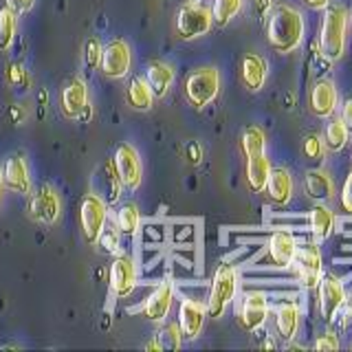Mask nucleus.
<instances>
[{"instance_id": "nucleus-1", "label": "nucleus", "mask_w": 352, "mask_h": 352, "mask_svg": "<svg viewBox=\"0 0 352 352\" xmlns=\"http://www.w3.org/2000/svg\"><path fill=\"white\" fill-rule=\"evenodd\" d=\"M304 36V20L297 9L289 5H275L267 16V40L273 51L291 53L300 47Z\"/></svg>"}, {"instance_id": "nucleus-2", "label": "nucleus", "mask_w": 352, "mask_h": 352, "mask_svg": "<svg viewBox=\"0 0 352 352\" xmlns=\"http://www.w3.org/2000/svg\"><path fill=\"white\" fill-rule=\"evenodd\" d=\"M346 25H348V11L341 5L326 7V16L322 22V33H319V53L326 60L335 62L344 55L346 49Z\"/></svg>"}, {"instance_id": "nucleus-3", "label": "nucleus", "mask_w": 352, "mask_h": 352, "mask_svg": "<svg viewBox=\"0 0 352 352\" xmlns=\"http://www.w3.org/2000/svg\"><path fill=\"white\" fill-rule=\"evenodd\" d=\"M220 91V75L214 66L196 69L185 82V97L194 108H205L212 104Z\"/></svg>"}, {"instance_id": "nucleus-4", "label": "nucleus", "mask_w": 352, "mask_h": 352, "mask_svg": "<svg viewBox=\"0 0 352 352\" xmlns=\"http://www.w3.org/2000/svg\"><path fill=\"white\" fill-rule=\"evenodd\" d=\"M214 25V18H212V9H207L201 3H187L179 9L176 14V33L183 38V40H194V38H201L205 33H209Z\"/></svg>"}, {"instance_id": "nucleus-5", "label": "nucleus", "mask_w": 352, "mask_h": 352, "mask_svg": "<svg viewBox=\"0 0 352 352\" xmlns=\"http://www.w3.org/2000/svg\"><path fill=\"white\" fill-rule=\"evenodd\" d=\"M236 271L229 264H220L214 273L212 289H209V300H207V315L209 317H220L225 313L227 304L234 300L236 295Z\"/></svg>"}, {"instance_id": "nucleus-6", "label": "nucleus", "mask_w": 352, "mask_h": 352, "mask_svg": "<svg viewBox=\"0 0 352 352\" xmlns=\"http://www.w3.org/2000/svg\"><path fill=\"white\" fill-rule=\"evenodd\" d=\"M106 218H108V203L102 196L88 194L82 198L80 220H82V234L88 245H97V240L106 227Z\"/></svg>"}, {"instance_id": "nucleus-7", "label": "nucleus", "mask_w": 352, "mask_h": 352, "mask_svg": "<svg viewBox=\"0 0 352 352\" xmlns=\"http://www.w3.org/2000/svg\"><path fill=\"white\" fill-rule=\"evenodd\" d=\"M289 267H293L295 278L300 280L306 289H317L322 280V253L315 245H302L293 253V260Z\"/></svg>"}, {"instance_id": "nucleus-8", "label": "nucleus", "mask_w": 352, "mask_h": 352, "mask_svg": "<svg viewBox=\"0 0 352 352\" xmlns=\"http://www.w3.org/2000/svg\"><path fill=\"white\" fill-rule=\"evenodd\" d=\"M113 165H115V172L119 176L121 185H126L128 190H137L141 185L143 165L135 148H130L128 143H121L113 157Z\"/></svg>"}, {"instance_id": "nucleus-9", "label": "nucleus", "mask_w": 352, "mask_h": 352, "mask_svg": "<svg viewBox=\"0 0 352 352\" xmlns=\"http://www.w3.org/2000/svg\"><path fill=\"white\" fill-rule=\"evenodd\" d=\"M130 47L126 40H110L102 51V73L110 80H121L130 71Z\"/></svg>"}, {"instance_id": "nucleus-10", "label": "nucleus", "mask_w": 352, "mask_h": 352, "mask_svg": "<svg viewBox=\"0 0 352 352\" xmlns=\"http://www.w3.org/2000/svg\"><path fill=\"white\" fill-rule=\"evenodd\" d=\"M29 216L40 225H53L60 218V198L51 185H42L29 201Z\"/></svg>"}, {"instance_id": "nucleus-11", "label": "nucleus", "mask_w": 352, "mask_h": 352, "mask_svg": "<svg viewBox=\"0 0 352 352\" xmlns=\"http://www.w3.org/2000/svg\"><path fill=\"white\" fill-rule=\"evenodd\" d=\"M317 286H319V313H322L324 322H333L337 311L346 302L344 284L335 275H322Z\"/></svg>"}, {"instance_id": "nucleus-12", "label": "nucleus", "mask_w": 352, "mask_h": 352, "mask_svg": "<svg viewBox=\"0 0 352 352\" xmlns=\"http://www.w3.org/2000/svg\"><path fill=\"white\" fill-rule=\"evenodd\" d=\"M269 315V302L262 293H245L238 306V324L245 330H258Z\"/></svg>"}, {"instance_id": "nucleus-13", "label": "nucleus", "mask_w": 352, "mask_h": 352, "mask_svg": "<svg viewBox=\"0 0 352 352\" xmlns=\"http://www.w3.org/2000/svg\"><path fill=\"white\" fill-rule=\"evenodd\" d=\"M108 282H110V291L117 297H128L135 291L137 284V271H135V262L128 256H117L110 264L108 271Z\"/></svg>"}, {"instance_id": "nucleus-14", "label": "nucleus", "mask_w": 352, "mask_h": 352, "mask_svg": "<svg viewBox=\"0 0 352 352\" xmlns=\"http://www.w3.org/2000/svg\"><path fill=\"white\" fill-rule=\"evenodd\" d=\"M3 183L16 194H29L31 192V176L29 168L22 154H11L3 165Z\"/></svg>"}, {"instance_id": "nucleus-15", "label": "nucleus", "mask_w": 352, "mask_h": 352, "mask_svg": "<svg viewBox=\"0 0 352 352\" xmlns=\"http://www.w3.org/2000/svg\"><path fill=\"white\" fill-rule=\"evenodd\" d=\"M172 300H174V284L170 280H165L152 291V295L146 300V306H143L146 317L154 324L163 322V319L168 317L170 308H172Z\"/></svg>"}, {"instance_id": "nucleus-16", "label": "nucleus", "mask_w": 352, "mask_h": 352, "mask_svg": "<svg viewBox=\"0 0 352 352\" xmlns=\"http://www.w3.org/2000/svg\"><path fill=\"white\" fill-rule=\"evenodd\" d=\"M308 104H311V113L319 119H326L335 113L337 108V88L333 82H317L311 91V99H308Z\"/></svg>"}, {"instance_id": "nucleus-17", "label": "nucleus", "mask_w": 352, "mask_h": 352, "mask_svg": "<svg viewBox=\"0 0 352 352\" xmlns=\"http://www.w3.org/2000/svg\"><path fill=\"white\" fill-rule=\"evenodd\" d=\"M205 326V308L194 300H183L179 306V328L187 339H196Z\"/></svg>"}, {"instance_id": "nucleus-18", "label": "nucleus", "mask_w": 352, "mask_h": 352, "mask_svg": "<svg viewBox=\"0 0 352 352\" xmlns=\"http://www.w3.org/2000/svg\"><path fill=\"white\" fill-rule=\"evenodd\" d=\"M264 190H267V196H269V201L273 205L284 207L286 203L291 201V196H293V179H291L289 170H284V168H271Z\"/></svg>"}, {"instance_id": "nucleus-19", "label": "nucleus", "mask_w": 352, "mask_h": 352, "mask_svg": "<svg viewBox=\"0 0 352 352\" xmlns=\"http://www.w3.org/2000/svg\"><path fill=\"white\" fill-rule=\"evenodd\" d=\"M88 104V88L82 80H71L60 95V110L64 117L75 119L80 110Z\"/></svg>"}, {"instance_id": "nucleus-20", "label": "nucleus", "mask_w": 352, "mask_h": 352, "mask_svg": "<svg viewBox=\"0 0 352 352\" xmlns=\"http://www.w3.org/2000/svg\"><path fill=\"white\" fill-rule=\"evenodd\" d=\"M146 82L150 86V91L152 95L161 99L168 95L170 91V86L174 82V69L170 64H165L161 60H154L148 64V71H146Z\"/></svg>"}, {"instance_id": "nucleus-21", "label": "nucleus", "mask_w": 352, "mask_h": 352, "mask_svg": "<svg viewBox=\"0 0 352 352\" xmlns=\"http://www.w3.org/2000/svg\"><path fill=\"white\" fill-rule=\"evenodd\" d=\"M295 249H297V242L289 231H275L269 238V260L275 267H289Z\"/></svg>"}, {"instance_id": "nucleus-22", "label": "nucleus", "mask_w": 352, "mask_h": 352, "mask_svg": "<svg viewBox=\"0 0 352 352\" xmlns=\"http://www.w3.org/2000/svg\"><path fill=\"white\" fill-rule=\"evenodd\" d=\"M240 75H242V84L249 91H260L264 86V80H267V62L256 53H247L240 64Z\"/></svg>"}, {"instance_id": "nucleus-23", "label": "nucleus", "mask_w": 352, "mask_h": 352, "mask_svg": "<svg viewBox=\"0 0 352 352\" xmlns=\"http://www.w3.org/2000/svg\"><path fill=\"white\" fill-rule=\"evenodd\" d=\"M275 328L284 341H291L300 328V308L295 302H284L275 308Z\"/></svg>"}, {"instance_id": "nucleus-24", "label": "nucleus", "mask_w": 352, "mask_h": 352, "mask_svg": "<svg viewBox=\"0 0 352 352\" xmlns=\"http://www.w3.org/2000/svg\"><path fill=\"white\" fill-rule=\"evenodd\" d=\"M269 172H271V163L267 159V154H256V157L247 159V185L253 194L264 192Z\"/></svg>"}, {"instance_id": "nucleus-25", "label": "nucleus", "mask_w": 352, "mask_h": 352, "mask_svg": "<svg viewBox=\"0 0 352 352\" xmlns=\"http://www.w3.org/2000/svg\"><path fill=\"white\" fill-rule=\"evenodd\" d=\"M306 194L317 203H326L333 198V181L324 170H308L306 172Z\"/></svg>"}, {"instance_id": "nucleus-26", "label": "nucleus", "mask_w": 352, "mask_h": 352, "mask_svg": "<svg viewBox=\"0 0 352 352\" xmlns=\"http://www.w3.org/2000/svg\"><path fill=\"white\" fill-rule=\"evenodd\" d=\"M308 223H311L315 238L324 240L333 234V229H335V214L324 205H315L311 209V216H308Z\"/></svg>"}, {"instance_id": "nucleus-27", "label": "nucleus", "mask_w": 352, "mask_h": 352, "mask_svg": "<svg viewBox=\"0 0 352 352\" xmlns=\"http://www.w3.org/2000/svg\"><path fill=\"white\" fill-rule=\"evenodd\" d=\"M154 102V95L150 91L148 82L143 77H132L128 84V104L135 110H150Z\"/></svg>"}, {"instance_id": "nucleus-28", "label": "nucleus", "mask_w": 352, "mask_h": 352, "mask_svg": "<svg viewBox=\"0 0 352 352\" xmlns=\"http://www.w3.org/2000/svg\"><path fill=\"white\" fill-rule=\"evenodd\" d=\"M181 328L176 324H168L161 328V333L157 335V339L150 341L146 346V350H179L181 348Z\"/></svg>"}, {"instance_id": "nucleus-29", "label": "nucleus", "mask_w": 352, "mask_h": 352, "mask_svg": "<svg viewBox=\"0 0 352 352\" xmlns=\"http://www.w3.org/2000/svg\"><path fill=\"white\" fill-rule=\"evenodd\" d=\"M242 152L245 157H256V154H264V148H267V137L258 126H249L245 132H242Z\"/></svg>"}, {"instance_id": "nucleus-30", "label": "nucleus", "mask_w": 352, "mask_h": 352, "mask_svg": "<svg viewBox=\"0 0 352 352\" xmlns=\"http://www.w3.org/2000/svg\"><path fill=\"white\" fill-rule=\"evenodd\" d=\"M16 29H18L16 11L3 7L0 9V51H7L11 47V42L16 38Z\"/></svg>"}, {"instance_id": "nucleus-31", "label": "nucleus", "mask_w": 352, "mask_h": 352, "mask_svg": "<svg viewBox=\"0 0 352 352\" xmlns=\"http://www.w3.org/2000/svg\"><path fill=\"white\" fill-rule=\"evenodd\" d=\"M139 223H141V214H139L137 205L128 203L117 212V229L121 231V234L132 236L139 229Z\"/></svg>"}, {"instance_id": "nucleus-32", "label": "nucleus", "mask_w": 352, "mask_h": 352, "mask_svg": "<svg viewBox=\"0 0 352 352\" xmlns=\"http://www.w3.org/2000/svg\"><path fill=\"white\" fill-rule=\"evenodd\" d=\"M348 135H350V132L344 126V121H341V119L330 121L328 128H326V146H328V150H333V152L344 150V146L348 143Z\"/></svg>"}, {"instance_id": "nucleus-33", "label": "nucleus", "mask_w": 352, "mask_h": 352, "mask_svg": "<svg viewBox=\"0 0 352 352\" xmlns=\"http://www.w3.org/2000/svg\"><path fill=\"white\" fill-rule=\"evenodd\" d=\"M240 7H242V0H214L212 18H214V22H218V25L223 27L238 14Z\"/></svg>"}, {"instance_id": "nucleus-34", "label": "nucleus", "mask_w": 352, "mask_h": 352, "mask_svg": "<svg viewBox=\"0 0 352 352\" xmlns=\"http://www.w3.org/2000/svg\"><path fill=\"white\" fill-rule=\"evenodd\" d=\"M99 179L104 181L106 203H117V201H119V196H121V181H119V176H117V172H115V165H113V163H108V165H106V170H104V174L99 176Z\"/></svg>"}, {"instance_id": "nucleus-35", "label": "nucleus", "mask_w": 352, "mask_h": 352, "mask_svg": "<svg viewBox=\"0 0 352 352\" xmlns=\"http://www.w3.org/2000/svg\"><path fill=\"white\" fill-rule=\"evenodd\" d=\"M102 42H99L97 38H88L86 40V47H84V60H86V66L88 71H95L99 62H102Z\"/></svg>"}, {"instance_id": "nucleus-36", "label": "nucleus", "mask_w": 352, "mask_h": 352, "mask_svg": "<svg viewBox=\"0 0 352 352\" xmlns=\"http://www.w3.org/2000/svg\"><path fill=\"white\" fill-rule=\"evenodd\" d=\"M304 154H306L308 159H313V161L322 159L324 157V141H322V137H319V135L306 137V141H304Z\"/></svg>"}, {"instance_id": "nucleus-37", "label": "nucleus", "mask_w": 352, "mask_h": 352, "mask_svg": "<svg viewBox=\"0 0 352 352\" xmlns=\"http://www.w3.org/2000/svg\"><path fill=\"white\" fill-rule=\"evenodd\" d=\"M7 80L11 82V84H16V86H27L31 80H29V75H27V71L22 69L20 64H9L7 66Z\"/></svg>"}, {"instance_id": "nucleus-38", "label": "nucleus", "mask_w": 352, "mask_h": 352, "mask_svg": "<svg viewBox=\"0 0 352 352\" xmlns=\"http://www.w3.org/2000/svg\"><path fill=\"white\" fill-rule=\"evenodd\" d=\"M99 245H102L108 253H117L119 251V236H117V231L113 229H106L102 231V236H99Z\"/></svg>"}, {"instance_id": "nucleus-39", "label": "nucleus", "mask_w": 352, "mask_h": 352, "mask_svg": "<svg viewBox=\"0 0 352 352\" xmlns=\"http://www.w3.org/2000/svg\"><path fill=\"white\" fill-rule=\"evenodd\" d=\"M341 209L352 216V170L348 172L344 187H341Z\"/></svg>"}, {"instance_id": "nucleus-40", "label": "nucleus", "mask_w": 352, "mask_h": 352, "mask_svg": "<svg viewBox=\"0 0 352 352\" xmlns=\"http://www.w3.org/2000/svg\"><path fill=\"white\" fill-rule=\"evenodd\" d=\"M315 350H339V339L333 335V333H326V335H322L317 341H315V346H313Z\"/></svg>"}, {"instance_id": "nucleus-41", "label": "nucleus", "mask_w": 352, "mask_h": 352, "mask_svg": "<svg viewBox=\"0 0 352 352\" xmlns=\"http://www.w3.org/2000/svg\"><path fill=\"white\" fill-rule=\"evenodd\" d=\"M5 3L11 11H16V16H22V14H29L33 5H36V0H5Z\"/></svg>"}, {"instance_id": "nucleus-42", "label": "nucleus", "mask_w": 352, "mask_h": 352, "mask_svg": "<svg viewBox=\"0 0 352 352\" xmlns=\"http://www.w3.org/2000/svg\"><path fill=\"white\" fill-rule=\"evenodd\" d=\"M341 121H344L348 132H352V97H348L344 106H341Z\"/></svg>"}, {"instance_id": "nucleus-43", "label": "nucleus", "mask_w": 352, "mask_h": 352, "mask_svg": "<svg viewBox=\"0 0 352 352\" xmlns=\"http://www.w3.org/2000/svg\"><path fill=\"white\" fill-rule=\"evenodd\" d=\"M187 159H190L192 165H198V163H201V159H203V150H201V146H198L196 141L187 143Z\"/></svg>"}, {"instance_id": "nucleus-44", "label": "nucleus", "mask_w": 352, "mask_h": 352, "mask_svg": "<svg viewBox=\"0 0 352 352\" xmlns=\"http://www.w3.org/2000/svg\"><path fill=\"white\" fill-rule=\"evenodd\" d=\"M253 7H256V14L264 18V14H269L271 9V0H253Z\"/></svg>"}, {"instance_id": "nucleus-45", "label": "nucleus", "mask_w": 352, "mask_h": 352, "mask_svg": "<svg viewBox=\"0 0 352 352\" xmlns=\"http://www.w3.org/2000/svg\"><path fill=\"white\" fill-rule=\"evenodd\" d=\"M77 117L82 119V124H88V121L93 119V106H91V104H86V106L80 110V115H77Z\"/></svg>"}, {"instance_id": "nucleus-46", "label": "nucleus", "mask_w": 352, "mask_h": 352, "mask_svg": "<svg viewBox=\"0 0 352 352\" xmlns=\"http://www.w3.org/2000/svg\"><path fill=\"white\" fill-rule=\"evenodd\" d=\"M304 3L311 9H326L328 7V0H304Z\"/></svg>"}, {"instance_id": "nucleus-47", "label": "nucleus", "mask_w": 352, "mask_h": 352, "mask_svg": "<svg viewBox=\"0 0 352 352\" xmlns=\"http://www.w3.org/2000/svg\"><path fill=\"white\" fill-rule=\"evenodd\" d=\"M0 198H3V170H0Z\"/></svg>"}, {"instance_id": "nucleus-48", "label": "nucleus", "mask_w": 352, "mask_h": 352, "mask_svg": "<svg viewBox=\"0 0 352 352\" xmlns=\"http://www.w3.org/2000/svg\"><path fill=\"white\" fill-rule=\"evenodd\" d=\"M348 311H350V313H352V300H350V302H348Z\"/></svg>"}, {"instance_id": "nucleus-49", "label": "nucleus", "mask_w": 352, "mask_h": 352, "mask_svg": "<svg viewBox=\"0 0 352 352\" xmlns=\"http://www.w3.org/2000/svg\"><path fill=\"white\" fill-rule=\"evenodd\" d=\"M350 350H352V344H350Z\"/></svg>"}, {"instance_id": "nucleus-50", "label": "nucleus", "mask_w": 352, "mask_h": 352, "mask_svg": "<svg viewBox=\"0 0 352 352\" xmlns=\"http://www.w3.org/2000/svg\"><path fill=\"white\" fill-rule=\"evenodd\" d=\"M194 3H198V0H194Z\"/></svg>"}]
</instances>
